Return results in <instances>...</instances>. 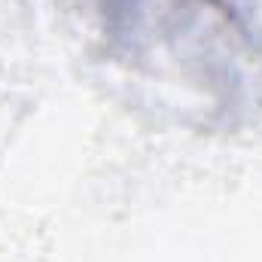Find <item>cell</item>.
I'll use <instances>...</instances> for the list:
<instances>
[{
  "instance_id": "cell-1",
  "label": "cell",
  "mask_w": 262,
  "mask_h": 262,
  "mask_svg": "<svg viewBox=\"0 0 262 262\" xmlns=\"http://www.w3.org/2000/svg\"><path fill=\"white\" fill-rule=\"evenodd\" d=\"M92 55L131 104L195 134L262 110V0H76Z\"/></svg>"
}]
</instances>
